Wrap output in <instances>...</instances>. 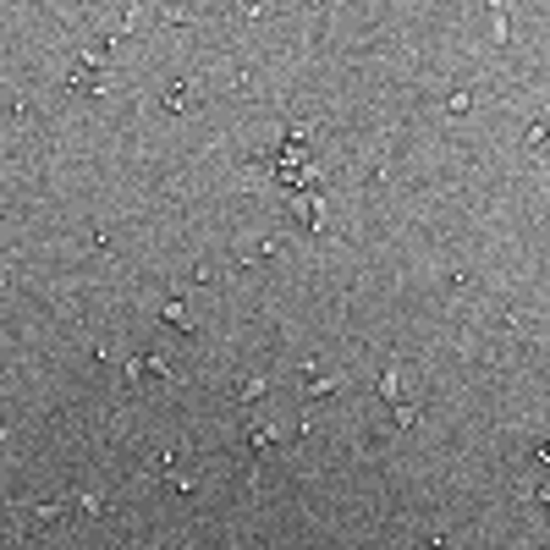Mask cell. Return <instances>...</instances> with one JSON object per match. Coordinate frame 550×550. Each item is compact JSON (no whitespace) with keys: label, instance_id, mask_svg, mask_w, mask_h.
Instances as JSON below:
<instances>
[{"label":"cell","instance_id":"1","mask_svg":"<svg viewBox=\"0 0 550 550\" xmlns=\"http://www.w3.org/2000/svg\"><path fill=\"white\" fill-rule=\"evenodd\" d=\"M242 440H248V452H253V457H264V452L275 446V424H248V435H242Z\"/></svg>","mask_w":550,"mask_h":550},{"label":"cell","instance_id":"2","mask_svg":"<svg viewBox=\"0 0 550 550\" xmlns=\"http://www.w3.org/2000/svg\"><path fill=\"white\" fill-rule=\"evenodd\" d=\"M264 391H270V386H264L259 375H248V380H237V386H232V402H242V407H253V402H259Z\"/></svg>","mask_w":550,"mask_h":550},{"label":"cell","instance_id":"3","mask_svg":"<svg viewBox=\"0 0 550 550\" xmlns=\"http://www.w3.org/2000/svg\"><path fill=\"white\" fill-rule=\"evenodd\" d=\"M160 319H171L182 336H193V319H187V309H182V303H165V309H160Z\"/></svg>","mask_w":550,"mask_h":550},{"label":"cell","instance_id":"4","mask_svg":"<svg viewBox=\"0 0 550 550\" xmlns=\"http://www.w3.org/2000/svg\"><path fill=\"white\" fill-rule=\"evenodd\" d=\"M490 17H495V44H506V0H490Z\"/></svg>","mask_w":550,"mask_h":550},{"label":"cell","instance_id":"5","mask_svg":"<svg viewBox=\"0 0 550 550\" xmlns=\"http://www.w3.org/2000/svg\"><path fill=\"white\" fill-rule=\"evenodd\" d=\"M396 407V429H413V424H418V407H413V402H391Z\"/></svg>","mask_w":550,"mask_h":550},{"label":"cell","instance_id":"6","mask_svg":"<svg viewBox=\"0 0 550 550\" xmlns=\"http://www.w3.org/2000/svg\"><path fill=\"white\" fill-rule=\"evenodd\" d=\"M380 402H396V363L380 369Z\"/></svg>","mask_w":550,"mask_h":550},{"label":"cell","instance_id":"7","mask_svg":"<svg viewBox=\"0 0 550 550\" xmlns=\"http://www.w3.org/2000/svg\"><path fill=\"white\" fill-rule=\"evenodd\" d=\"M534 457H540V463H550V446H540V452H534Z\"/></svg>","mask_w":550,"mask_h":550}]
</instances>
